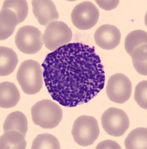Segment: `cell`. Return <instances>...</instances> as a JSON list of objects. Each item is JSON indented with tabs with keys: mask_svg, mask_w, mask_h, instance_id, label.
<instances>
[{
	"mask_svg": "<svg viewBox=\"0 0 147 149\" xmlns=\"http://www.w3.org/2000/svg\"><path fill=\"white\" fill-rule=\"evenodd\" d=\"M42 67L48 93L65 107L88 103L105 84L104 68L95 48L80 42L49 53Z\"/></svg>",
	"mask_w": 147,
	"mask_h": 149,
	"instance_id": "1",
	"label": "cell"
},
{
	"mask_svg": "<svg viewBox=\"0 0 147 149\" xmlns=\"http://www.w3.org/2000/svg\"><path fill=\"white\" fill-rule=\"evenodd\" d=\"M17 79L24 93L28 95L37 94L43 85V69L36 61L26 60L19 66Z\"/></svg>",
	"mask_w": 147,
	"mask_h": 149,
	"instance_id": "2",
	"label": "cell"
},
{
	"mask_svg": "<svg viewBox=\"0 0 147 149\" xmlns=\"http://www.w3.org/2000/svg\"><path fill=\"white\" fill-rule=\"evenodd\" d=\"M34 123L42 128L56 127L63 119V110L56 102L44 99L37 102L31 108Z\"/></svg>",
	"mask_w": 147,
	"mask_h": 149,
	"instance_id": "3",
	"label": "cell"
},
{
	"mask_svg": "<svg viewBox=\"0 0 147 149\" xmlns=\"http://www.w3.org/2000/svg\"><path fill=\"white\" fill-rule=\"evenodd\" d=\"M71 134L75 142L80 146H91L100 134L97 121L91 116H80L74 122Z\"/></svg>",
	"mask_w": 147,
	"mask_h": 149,
	"instance_id": "4",
	"label": "cell"
},
{
	"mask_svg": "<svg viewBox=\"0 0 147 149\" xmlns=\"http://www.w3.org/2000/svg\"><path fill=\"white\" fill-rule=\"evenodd\" d=\"M15 43L22 52L27 54H36L42 49L43 35L40 31L34 26H22L17 31Z\"/></svg>",
	"mask_w": 147,
	"mask_h": 149,
	"instance_id": "5",
	"label": "cell"
},
{
	"mask_svg": "<svg viewBox=\"0 0 147 149\" xmlns=\"http://www.w3.org/2000/svg\"><path fill=\"white\" fill-rule=\"evenodd\" d=\"M71 38L72 32L71 29L61 21H56L49 24L43 34L45 46L52 52L68 44Z\"/></svg>",
	"mask_w": 147,
	"mask_h": 149,
	"instance_id": "6",
	"label": "cell"
},
{
	"mask_svg": "<svg viewBox=\"0 0 147 149\" xmlns=\"http://www.w3.org/2000/svg\"><path fill=\"white\" fill-rule=\"evenodd\" d=\"M101 123L107 134L112 136H121L129 127V119L123 110L111 107L102 115Z\"/></svg>",
	"mask_w": 147,
	"mask_h": 149,
	"instance_id": "7",
	"label": "cell"
},
{
	"mask_svg": "<svg viewBox=\"0 0 147 149\" xmlns=\"http://www.w3.org/2000/svg\"><path fill=\"white\" fill-rule=\"evenodd\" d=\"M100 12L92 2L84 1L78 4L71 12V21L80 30H88L97 23Z\"/></svg>",
	"mask_w": 147,
	"mask_h": 149,
	"instance_id": "8",
	"label": "cell"
},
{
	"mask_svg": "<svg viewBox=\"0 0 147 149\" xmlns=\"http://www.w3.org/2000/svg\"><path fill=\"white\" fill-rule=\"evenodd\" d=\"M132 90V82L126 75L122 73L112 74L107 83V96L115 103L126 102L130 98Z\"/></svg>",
	"mask_w": 147,
	"mask_h": 149,
	"instance_id": "9",
	"label": "cell"
},
{
	"mask_svg": "<svg viewBox=\"0 0 147 149\" xmlns=\"http://www.w3.org/2000/svg\"><path fill=\"white\" fill-rule=\"evenodd\" d=\"M121 33L116 26L106 24L98 28L95 34V41L101 49L112 50L120 42Z\"/></svg>",
	"mask_w": 147,
	"mask_h": 149,
	"instance_id": "10",
	"label": "cell"
},
{
	"mask_svg": "<svg viewBox=\"0 0 147 149\" xmlns=\"http://www.w3.org/2000/svg\"><path fill=\"white\" fill-rule=\"evenodd\" d=\"M33 13L41 26H48L59 19V13L54 2L50 0H34L31 2Z\"/></svg>",
	"mask_w": 147,
	"mask_h": 149,
	"instance_id": "11",
	"label": "cell"
},
{
	"mask_svg": "<svg viewBox=\"0 0 147 149\" xmlns=\"http://www.w3.org/2000/svg\"><path fill=\"white\" fill-rule=\"evenodd\" d=\"M18 24L19 18L15 12L10 9L2 8L0 12V40H4L10 37Z\"/></svg>",
	"mask_w": 147,
	"mask_h": 149,
	"instance_id": "12",
	"label": "cell"
},
{
	"mask_svg": "<svg viewBox=\"0 0 147 149\" xmlns=\"http://www.w3.org/2000/svg\"><path fill=\"white\" fill-rule=\"evenodd\" d=\"M20 99V93L17 86L11 82L0 84V107L10 108L15 107Z\"/></svg>",
	"mask_w": 147,
	"mask_h": 149,
	"instance_id": "13",
	"label": "cell"
},
{
	"mask_svg": "<svg viewBox=\"0 0 147 149\" xmlns=\"http://www.w3.org/2000/svg\"><path fill=\"white\" fill-rule=\"evenodd\" d=\"M4 133L16 130L26 137L28 131V119L26 115L20 111L13 112L9 114L3 125Z\"/></svg>",
	"mask_w": 147,
	"mask_h": 149,
	"instance_id": "14",
	"label": "cell"
},
{
	"mask_svg": "<svg viewBox=\"0 0 147 149\" xmlns=\"http://www.w3.org/2000/svg\"><path fill=\"white\" fill-rule=\"evenodd\" d=\"M18 57L15 52L10 48H0V75L7 76L15 70L18 63Z\"/></svg>",
	"mask_w": 147,
	"mask_h": 149,
	"instance_id": "15",
	"label": "cell"
},
{
	"mask_svg": "<svg viewBox=\"0 0 147 149\" xmlns=\"http://www.w3.org/2000/svg\"><path fill=\"white\" fill-rule=\"evenodd\" d=\"M26 145L25 136L16 130L5 133L0 137L1 149H25Z\"/></svg>",
	"mask_w": 147,
	"mask_h": 149,
	"instance_id": "16",
	"label": "cell"
},
{
	"mask_svg": "<svg viewBox=\"0 0 147 149\" xmlns=\"http://www.w3.org/2000/svg\"><path fill=\"white\" fill-rule=\"evenodd\" d=\"M124 145L126 149H146V127H138L132 130L127 136Z\"/></svg>",
	"mask_w": 147,
	"mask_h": 149,
	"instance_id": "17",
	"label": "cell"
},
{
	"mask_svg": "<svg viewBox=\"0 0 147 149\" xmlns=\"http://www.w3.org/2000/svg\"><path fill=\"white\" fill-rule=\"evenodd\" d=\"M132 63L136 71L140 74L147 75V45L142 44L132 52Z\"/></svg>",
	"mask_w": 147,
	"mask_h": 149,
	"instance_id": "18",
	"label": "cell"
},
{
	"mask_svg": "<svg viewBox=\"0 0 147 149\" xmlns=\"http://www.w3.org/2000/svg\"><path fill=\"white\" fill-rule=\"evenodd\" d=\"M147 33L143 30H135L126 36L125 40V49L129 55L134 50L142 44H146Z\"/></svg>",
	"mask_w": 147,
	"mask_h": 149,
	"instance_id": "19",
	"label": "cell"
},
{
	"mask_svg": "<svg viewBox=\"0 0 147 149\" xmlns=\"http://www.w3.org/2000/svg\"><path fill=\"white\" fill-rule=\"evenodd\" d=\"M59 140L54 136L49 134H42L34 139L31 149H59Z\"/></svg>",
	"mask_w": 147,
	"mask_h": 149,
	"instance_id": "20",
	"label": "cell"
},
{
	"mask_svg": "<svg viewBox=\"0 0 147 149\" xmlns=\"http://www.w3.org/2000/svg\"><path fill=\"white\" fill-rule=\"evenodd\" d=\"M2 8L10 9L15 12L19 18V23L26 19L28 13V5L27 1L25 0H6Z\"/></svg>",
	"mask_w": 147,
	"mask_h": 149,
	"instance_id": "21",
	"label": "cell"
},
{
	"mask_svg": "<svg viewBox=\"0 0 147 149\" xmlns=\"http://www.w3.org/2000/svg\"><path fill=\"white\" fill-rule=\"evenodd\" d=\"M135 99L141 108L147 109V81L137 84L135 91Z\"/></svg>",
	"mask_w": 147,
	"mask_h": 149,
	"instance_id": "22",
	"label": "cell"
},
{
	"mask_svg": "<svg viewBox=\"0 0 147 149\" xmlns=\"http://www.w3.org/2000/svg\"><path fill=\"white\" fill-rule=\"evenodd\" d=\"M95 2L101 8L106 10H111L115 8L120 3V1H115V0H113V1H99V0L97 1V0Z\"/></svg>",
	"mask_w": 147,
	"mask_h": 149,
	"instance_id": "23",
	"label": "cell"
},
{
	"mask_svg": "<svg viewBox=\"0 0 147 149\" xmlns=\"http://www.w3.org/2000/svg\"><path fill=\"white\" fill-rule=\"evenodd\" d=\"M97 149H100V148H117L120 149L121 147L119 146L118 143H117L115 141L112 140H105L103 142H100L99 144L97 146Z\"/></svg>",
	"mask_w": 147,
	"mask_h": 149,
	"instance_id": "24",
	"label": "cell"
}]
</instances>
